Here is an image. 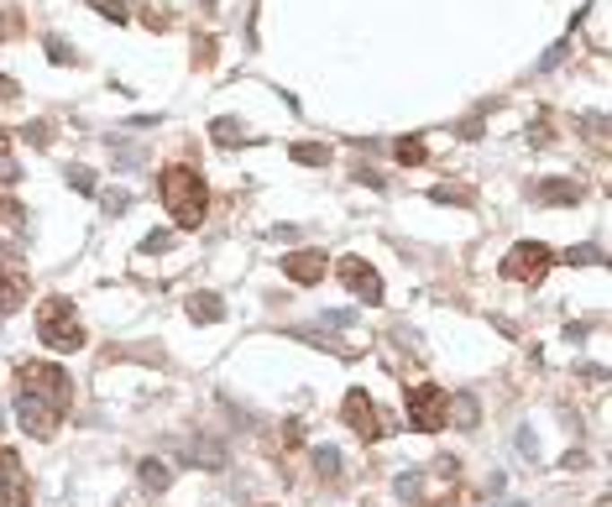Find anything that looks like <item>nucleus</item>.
I'll list each match as a JSON object with an SVG mask.
<instances>
[{
	"mask_svg": "<svg viewBox=\"0 0 612 507\" xmlns=\"http://www.w3.org/2000/svg\"><path fill=\"white\" fill-rule=\"evenodd\" d=\"M157 194H162V205H168V214H173L179 231H199V220H205V209H210V194H205V179H199L188 162L162 168Z\"/></svg>",
	"mask_w": 612,
	"mask_h": 507,
	"instance_id": "obj_1",
	"label": "nucleus"
},
{
	"mask_svg": "<svg viewBox=\"0 0 612 507\" xmlns=\"http://www.w3.org/2000/svg\"><path fill=\"white\" fill-rule=\"evenodd\" d=\"M37 335H42L48 351H79V345H84V325H79V314H74L68 299L37 303Z\"/></svg>",
	"mask_w": 612,
	"mask_h": 507,
	"instance_id": "obj_2",
	"label": "nucleus"
},
{
	"mask_svg": "<svg viewBox=\"0 0 612 507\" xmlns=\"http://www.w3.org/2000/svg\"><path fill=\"white\" fill-rule=\"evenodd\" d=\"M16 377H22V392H31L37 403H48L53 414H63L74 403V382H68V372L53 366V361H22Z\"/></svg>",
	"mask_w": 612,
	"mask_h": 507,
	"instance_id": "obj_3",
	"label": "nucleus"
},
{
	"mask_svg": "<svg viewBox=\"0 0 612 507\" xmlns=\"http://www.w3.org/2000/svg\"><path fill=\"white\" fill-rule=\"evenodd\" d=\"M445 403H450V392L440 382H403V408H408V424L419 434L445 429Z\"/></svg>",
	"mask_w": 612,
	"mask_h": 507,
	"instance_id": "obj_4",
	"label": "nucleus"
},
{
	"mask_svg": "<svg viewBox=\"0 0 612 507\" xmlns=\"http://www.w3.org/2000/svg\"><path fill=\"white\" fill-rule=\"evenodd\" d=\"M550 267H555V251L539 246V240H519V246L503 257V277H508V283H539Z\"/></svg>",
	"mask_w": 612,
	"mask_h": 507,
	"instance_id": "obj_5",
	"label": "nucleus"
},
{
	"mask_svg": "<svg viewBox=\"0 0 612 507\" xmlns=\"http://www.w3.org/2000/svg\"><path fill=\"white\" fill-rule=\"evenodd\" d=\"M31 299V272L16 251H0V314H16Z\"/></svg>",
	"mask_w": 612,
	"mask_h": 507,
	"instance_id": "obj_6",
	"label": "nucleus"
},
{
	"mask_svg": "<svg viewBox=\"0 0 612 507\" xmlns=\"http://www.w3.org/2000/svg\"><path fill=\"white\" fill-rule=\"evenodd\" d=\"M340 418H345L362 440H382V434H388V424H382V414H377V403L367 398V388H351V392H345Z\"/></svg>",
	"mask_w": 612,
	"mask_h": 507,
	"instance_id": "obj_7",
	"label": "nucleus"
},
{
	"mask_svg": "<svg viewBox=\"0 0 612 507\" xmlns=\"http://www.w3.org/2000/svg\"><path fill=\"white\" fill-rule=\"evenodd\" d=\"M0 507H31L27 466L16 460V450H5V445H0Z\"/></svg>",
	"mask_w": 612,
	"mask_h": 507,
	"instance_id": "obj_8",
	"label": "nucleus"
},
{
	"mask_svg": "<svg viewBox=\"0 0 612 507\" xmlns=\"http://www.w3.org/2000/svg\"><path fill=\"white\" fill-rule=\"evenodd\" d=\"M336 277L356 293L362 303H382V277H377V267H367L362 257H340L336 262Z\"/></svg>",
	"mask_w": 612,
	"mask_h": 507,
	"instance_id": "obj_9",
	"label": "nucleus"
},
{
	"mask_svg": "<svg viewBox=\"0 0 612 507\" xmlns=\"http://www.w3.org/2000/svg\"><path fill=\"white\" fill-rule=\"evenodd\" d=\"M16 424L27 429L31 440H53V434H58V414H53L48 403H37L31 392H16Z\"/></svg>",
	"mask_w": 612,
	"mask_h": 507,
	"instance_id": "obj_10",
	"label": "nucleus"
},
{
	"mask_svg": "<svg viewBox=\"0 0 612 507\" xmlns=\"http://www.w3.org/2000/svg\"><path fill=\"white\" fill-rule=\"evenodd\" d=\"M283 272H288V283L309 288L325 277V251H293V257H283Z\"/></svg>",
	"mask_w": 612,
	"mask_h": 507,
	"instance_id": "obj_11",
	"label": "nucleus"
},
{
	"mask_svg": "<svg viewBox=\"0 0 612 507\" xmlns=\"http://www.w3.org/2000/svg\"><path fill=\"white\" fill-rule=\"evenodd\" d=\"M534 199H539V205H576V199H581V183L576 179H545L534 188Z\"/></svg>",
	"mask_w": 612,
	"mask_h": 507,
	"instance_id": "obj_12",
	"label": "nucleus"
},
{
	"mask_svg": "<svg viewBox=\"0 0 612 507\" xmlns=\"http://www.w3.org/2000/svg\"><path fill=\"white\" fill-rule=\"evenodd\" d=\"M445 418H456V429H476V424H482V403H476L471 392H450Z\"/></svg>",
	"mask_w": 612,
	"mask_h": 507,
	"instance_id": "obj_13",
	"label": "nucleus"
},
{
	"mask_svg": "<svg viewBox=\"0 0 612 507\" xmlns=\"http://www.w3.org/2000/svg\"><path fill=\"white\" fill-rule=\"evenodd\" d=\"M184 455L188 460H205V471H225V445H214V440H184Z\"/></svg>",
	"mask_w": 612,
	"mask_h": 507,
	"instance_id": "obj_14",
	"label": "nucleus"
},
{
	"mask_svg": "<svg viewBox=\"0 0 612 507\" xmlns=\"http://www.w3.org/2000/svg\"><path fill=\"white\" fill-rule=\"evenodd\" d=\"M188 319H194V325H220V319H225V303L214 299V293H194V299H188Z\"/></svg>",
	"mask_w": 612,
	"mask_h": 507,
	"instance_id": "obj_15",
	"label": "nucleus"
},
{
	"mask_svg": "<svg viewBox=\"0 0 612 507\" xmlns=\"http://www.w3.org/2000/svg\"><path fill=\"white\" fill-rule=\"evenodd\" d=\"M136 476H142V486H147V492H168V481H173V466H168V460H157V455H147V460L136 466Z\"/></svg>",
	"mask_w": 612,
	"mask_h": 507,
	"instance_id": "obj_16",
	"label": "nucleus"
},
{
	"mask_svg": "<svg viewBox=\"0 0 612 507\" xmlns=\"http://www.w3.org/2000/svg\"><path fill=\"white\" fill-rule=\"evenodd\" d=\"M210 131H214V142H220V147H241V142H246L241 120H231V116H220V120L210 126Z\"/></svg>",
	"mask_w": 612,
	"mask_h": 507,
	"instance_id": "obj_17",
	"label": "nucleus"
},
{
	"mask_svg": "<svg viewBox=\"0 0 612 507\" xmlns=\"http://www.w3.org/2000/svg\"><path fill=\"white\" fill-rule=\"evenodd\" d=\"M293 162L319 168V162H330V147H319V142H299V147H293Z\"/></svg>",
	"mask_w": 612,
	"mask_h": 507,
	"instance_id": "obj_18",
	"label": "nucleus"
},
{
	"mask_svg": "<svg viewBox=\"0 0 612 507\" xmlns=\"http://www.w3.org/2000/svg\"><path fill=\"white\" fill-rule=\"evenodd\" d=\"M314 471H319V476H340V450L319 445V450H314Z\"/></svg>",
	"mask_w": 612,
	"mask_h": 507,
	"instance_id": "obj_19",
	"label": "nucleus"
},
{
	"mask_svg": "<svg viewBox=\"0 0 612 507\" xmlns=\"http://www.w3.org/2000/svg\"><path fill=\"white\" fill-rule=\"evenodd\" d=\"M560 262H571V267H576V262H581V267H597V262H608V257H602V246H571Z\"/></svg>",
	"mask_w": 612,
	"mask_h": 507,
	"instance_id": "obj_20",
	"label": "nucleus"
},
{
	"mask_svg": "<svg viewBox=\"0 0 612 507\" xmlns=\"http://www.w3.org/2000/svg\"><path fill=\"white\" fill-rule=\"evenodd\" d=\"M100 209H105V214H126V209H131V194H126V188H100Z\"/></svg>",
	"mask_w": 612,
	"mask_h": 507,
	"instance_id": "obj_21",
	"label": "nucleus"
},
{
	"mask_svg": "<svg viewBox=\"0 0 612 507\" xmlns=\"http://www.w3.org/2000/svg\"><path fill=\"white\" fill-rule=\"evenodd\" d=\"M22 179V168H16V157H11V136L0 131V183H16Z\"/></svg>",
	"mask_w": 612,
	"mask_h": 507,
	"instance_id": "obj_22",
	"label": "nucleus"
},
{
	"mask_svg": "<svg viewBox=\"0 0 612 507\" xmlns=\"http://www.w3.org/2000/svg\"><path fill=\"white\" fill-rule=\"evenodd\" d=\"M393 492H398L403 503H414V497H419V492H424V476H419V471H403V476L393 481Z\"/></svg>",
	"mask_w": 612,
	"mask_h": 507,
	"instance_id": "obj_23",
	"label": "nucleus"
},
{
	"mask_svg": "<svg viewBox=\"0 0 612 507\" xmlns=\"http://www.w3.org/2000/svg\"><path fill=\"white\" fill-rule=\"evenodd\" d=\"M393 152H398V162H424V142H419V136H403V142H393Z\"/></svg>",
	"mask_w": 612,
	"mask_h": 507,
	"instance_id": "obj_24",
	"label": "nucleus"
},
{
	"mask_svg": "<svg viewBox=\"0 0 612 507\" xmlns=\"http://www.w3.org/2000/svg\"><path fill=\"white\" fill-rule=\"evenodd\" d=\"M581 131L597 142V147H602V142H608V116H597V110H591V116H581Z\"/></svg>",
	"mask_w": 612,
	"mask_h": 507,
	"instance_id": "obj_25",
	"label": "nucleus"
},
{
	"mask_svg": "<svg viewBox=\"0 0 612 507\" xmlns=\"http://www.w3.org/2000/svg\"><path fill=\"white\" fill-rule=\"evenodd\" d=\"M68 188H79V194H100V183H94L90 168H68Z\"/></svg>",
	"mask_w": 612,
	"mask_h": 507,
	"instance_id": "obj_26",
	"label": "nucleus"
},
{
	"mask_svg": "<svg viewBox=\"0 0 612 507\" xmlns=\"http://www.w3.org/2000/svg\"><path fill=\"white\" fill-rule=\"evenodd\" d=\"M16 31H22V11L11 5V11H0V42H11Z\"/></svg>",
	"mask_w": 612,
	"mask_h": 507,
	"instance_id": "obj_27",
	"label": "nucleus"
},
{
	"mask_svg": "<svg viewBox=\"0 0 612 507\" xmlns=\"http://www.w3.org/2000/svg\"><path fill=\"white\" fill-rule=\"evenodd\" d=\"M168 246H173V231H153V236L142 240V251H147V257H157V251H168Z\"/></svg>",
	"mask_w": 612,
	"mask_h": 507,
	"instance_id": "obj_28",
	"label": "nucleus"
},
{
	"mask_svg": "<svg viewBox=\"0 0 612 507\" xmlns=\"http://www.w3.org/2000/svg\"><path fill=\"white\" fill-rule=\"evenodd\" d=\"M565 53H571V42H555V48H550V53H545L539 63H534V68H539V74H550V68H555L560 58H565Z\"/></svg>",
	"mask_w": 612,
	"mask_h": 507,
	"instance_id": "obj_29",
	"label": "nucleus"
},
{
	"mask_svg": "<svg viewBox=\"0 0 612 507\" xmlns=\"http://www.w3.org/2000/svg\"><path fill=\"white\" fill-rule=\"evenodd\" d=\"M94 11H100L105 22H126V5H121V0H94Z\"/></svg>",
	"mask_w": 612,
	"mask_h": 507,
	"instance_id": "obj_30",
	"label": "nucleus"
},
{
	"mask_svg": "<svg viewBox=\"0 0 612 507\" xmlns=\"http://www.w3.org/2000/svg\"><path fill=\"white\" fill-rule=\"evenodd\" d=\"M22 136H27L31 147H53V131H48V126H27Z\"/></svg>",
	"mask_w": 612,
	"mask_h": 507,
	"instance_id": "obj_31",
	"label": "nucleus"
},
{
	"mask_svg": "<svg viewBox=\"0 0 612 507\" xmlns=\"http://www.w3.org/2000/svg\"><path fill=\"white\" fill-rule=\"evenodd\" d=\"M471 194L466 188H434V205H466Z\"/></svg>",
	"mask_w": 612,
	"mask_h": 507,
	"instance_id": "obj_32",
	"label": "nucleus"
},
{
	"mask_svg": "<svg viewBox=\"0 0 612 507\" xmlns=\"http://www.w3.org/2000/svg\"><path fill=\"white\" fill-rule=\"evenodd\" d=\"M48 58H53V63H74V53H68V42H58V37H48Z\"/></svg>",
	"mask_w": 612,
	"mask_h": 507,
	"instance_id": "obj_33",
	"label": "nucleus"
},
{
	"mask_svg": "<svg viewBox=\"0 0 612 507\" xmlns=\"http://www.w3.org/2000/svg\"><path fill=\"white\" fill-rule=\"evenodd\" d=\"M22 214H27V209H22V205H11V199H0V220H11V225H22Z\"/></svg>",
	"mask_w": 612,
	"mask_h": 507,
	"instance_id": "obj_34",
	"label": "nucleus"
},
{
	"mask_svg": "<svg viewBox=\"0 0 612 507\" xmlns=\"http://www.w3.org/2000/svg\"><path fill=\"white\" fill-rule=\"evenodd\" d=\"M351 319H356V314H351V309H330V314H325V325H351Z\"/></svg>",
	"mask_w": 612,
	"mask_h": 507,
	"instance_id": "obj_35",
	"label": "nucleus"
},
{
	"mask_svg": "<svg viewBox=\"0 0 612 507\" xmlns=\"http://www.w3.org/2000/svg\"><path fill=\"white\" fill-rule=\"evenodd\" d=\"M0 100H16V79H5V74H0Z\"/></svg>",
	"mask_w": 612,
	"mask_h": 507,
	"instance_id": "obj_36",
	"label": "nucleus"
},
{
	"mask_svg": "<svg viewBox=\"0 0 612 507\" xmlns=\"http://www.w3.org/2000/svg\"><path fill=\"white\" fill-rule=\"evenodd\" d=\"M508 507H523V503H508Z\"/></svg>",
	"mask_w": 612,
	"mask_h": 507,
	"instance_id": "obj_37",
	"label": "nucleus"
}]
</instances>
